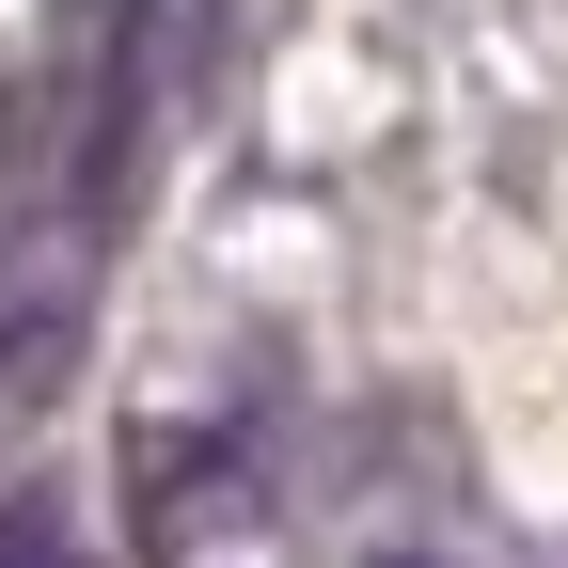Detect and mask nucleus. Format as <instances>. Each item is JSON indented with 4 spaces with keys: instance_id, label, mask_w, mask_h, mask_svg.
<instances>
[{
    "instance_id": "obj_1",
    "label": "nucleus",
    "mask_w": 568,
    "mask_h": 568,
    "mask_svg": "<svg viewBox=\"0 0 568 568\" xmlns=\"http://www.w3.org/2000/svg\"><path fill=\"white\" fill-rule=\"evenodd\" d=\"M0 568H63V537H48V506H0Z\"/></svg>"
},
{
    "instance_id": "obj_2",
    "label": "nucleus",
    "mask_w": 568,
    "mask_h": 568,
    "mask_svg": "<svg viewBox=\"0 0 568 568\" xmlns=\"http://www.w3.org/2000/svg\"><path fill=\"white\" fill-rule=\"evenodd\" d=\"M379 568H443V552H379Z\"/></svg>"
}]
</instances>
